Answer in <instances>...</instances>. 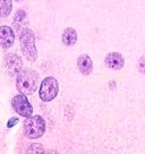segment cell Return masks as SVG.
I'll return each instance as SVG.
<instances>
[{"label":"cell","mask_w":145,"mask_h":154,"mask_svg":"<svg viewBox=\"0 0 145 154\" xmlns=\"http://www.w3.org/2000/svg\"><path fill=\"white\" fill-rule=\"evenodd\" d=\"M39 85V75L32 69H24L17 75L16 87L20 94L29 95L32 94Z\"/></svg>","instance_id":"obj_1"},{"label":"cell","mask_w":145,"mask_h":154,"mask_svg":"<svg viewBox=\"0 0 145 154\" xmlns=\"http://www.w3.org/2000/svg\"><path fill=\"white\" fill-rule=\"evenodd\" d=\"M20 43L22 52L29 61H35L38 58V51L35 48V35L29 29H23L20 34Z\"/></svg>","instance_id":"obj_2"},{"label":"cell","mask_w":145,"mask_h":154,"mask_svg":"<svg viewBox=\"0 0 145 154\" xmlns=\"http://www.w3.org/2000/svg\"><path fill=\"white\" fill-rule=\"evenodd\" d=\"M23 131L27 138H40L45 131V121L41 116H32L24 121Z\"/></svg>","instance_id":"obj_3"},{"label":"cell","mask_w":145,"mask_h":154,"mask_svg":"<svg viewBox=\"0 0 145 154\" xmlns=\"http://www.w3.org/2000/svg\"><path fill=\"white\" fill-rule=\"evenodd\" d=\"M59 92V84L58 81L52 76H49L44 78L41 86H40L39 95L40 99L44 102H50L57 96Z\"/></svg>","instance_id":"obj_4"},{"label":"cell","mask_w":145,"mask_h":154,"mask_svg":"<svg viewBox=\"0 0 145 154\" xmlns=\"http://www.w3.org/2000/svg\"><path fill=\"white\" fill-rule=\"evenodd\" d=\"M11 106L14 108V110L22 117H25V118L32 117L33 108L27 100V97L23 94H18V95L14 96L11 100Z\"/></svg>","instance_id":"obj_5"},{"label":"cell","mask_w":145,"mask_h":154,"mask_svg":"<svg viewBox=\"0 0 145 154\" xmlns=\"http://www.w3.org/2000/svg\"><path fill=\"white\" fill-rule=\"evenodd\" d=\"M4 65H5L6 72L9 75H18L23 70V61L20 56L16 53H8L4 58Z\"/></svg>","instance_id":"obj_6"},{"label":"cell","mask_w":145,"mask_h":154,"mask_svg":"<svg viewBox=\"0 0 145 154\" xmlns=\"http://www.w3.org/2000/svg\"><path fill=\"white\" fill-rule=\"evenodd\" d=\"M15 34L9 26H0V45L2 48L8 49L14 44Z\"/></svg>","instance_id":"obj_7"},{"label":"cell","mask_w":145,"mask_h":154,"mask_svg":"<svg viewBox=\"0 0 145 154\" xmlns=\"http://www.w3.org/2000/svg\"><path fill=\"white\" fill-rule=\"evenodd\" d=\"M104 63H106L108 68L118 70V69H121L124 67L125 60H124V57L119 52H110L109 54H106Z\"/></svg>","instance_id":"obj_8"},{"label":"cell","mask_w":145,"mask_h":154,"mask_svg":"<svg viewBox=\"0 0 145 154\" xmlns=\"http://www.w3.org/2000/svg\"><path fill=\"white\" fill-rule=\"evenodd\" d=\"M77 67L83 75H85V76L90 75L93 70L92 59L88 57L87 54H82L77 59Z\"/></svg>","instance_id":"obj_9"},{"label":"cell","mask_w":145,"mask_h":154,"mask_svg":"<svg viewBox=\"0 0 145 154\" xmlns=\"http://www.w3.org/2000/svg\"><path fill=\"white\" fill-rule=\"evenodd\" d=\"M77 42V32L72 27H67L63 33V43L66 47H72Z\"/></svg>","instance_id":"obj_10"},{"label":"cell","mask_w":145,"mask_h":154,"mask_svg":"<svg viewBox=\"0 0 145 154\" xmlns=\"http://www.w3.org/2000/svg\"><path fill=\"white\" fill-rule=\"evenodd\" d=\"M13 8L11 0H0V17H7Z\"/></svg>","instance_id":"obj_11"},{"label":"cell","mask_w":145,"mask_h":154,"mask_svg":"<svg viewBox=\"0 0 145 154\" xmlns=\"http://www.w3.org/2000/svg\"><path fill=\"white\" fill-rule=\"evenodd\" d=\"M26 19V15H25L24 10H17V13L15 15V18H14V24L16 25V29H20V25H23V22Z\"/></svg>","instance_id":"obj_12"},{"label":"cell","mask_w":145,"mask_h":154,"mask_svg":"<svg viewBox=\"0 0 145 154\" xmlns=\"http://www.w3.org/2000/svg\"><path fill=\"white\" fill-rule=\"evenodd\" d=\"M45 151L42 144H39V143H34L29 146L27 151H26V154H43V152Z\"/></svg>","instance_id":"obj_13"},{"label":"cell","mask_w":145,"mask_h":154,"mask_svg":"<svg viewBox=\"0 0 145 154\" xmlns=\"http://www.w3.org/2000/svg\"><path fill=\"white\" fill-rule=\"evenodd\" d=\"M137 68H138V72L145 75V54L140 58L138 63H137Z\"/></svg>","instance_id":"obj_14"},{"label":"cell","mask_w":145,"mask_h":154,"mask_svg":"<svg viewBox=\"0 0 145 154\" xmlns=\"http://www.w3.org/2000/svg\"><path fill=\"white\" fill-rule=\"evenodd\" d=\"M17 122H18V118H17V117H13V118H10L9 120H8V122H7V127H8V128H13Z\"/></svg>","instance_id":"obj_15"},{"label":"cell","mask_w":145,"mask_h":154,"mask_svg":"<svg viewBox=\"0 0 145 154\" xmlns=\"http://www.w3.org/2000/svg\"><path fill=\"white\" fill-rule=\"evenodd\" d=\"M43 154H59L57 151H54V149H47V151H44Z\"/></svg>","instance_id":"obj_16"},{"label":"cell","mask_w":145,"mask_h":154,"mask_svg":"<svg viewBox=\"0 0 145 154\" xmlns=\"http://www.w3.org/2000/svg\"><path fill=\"white\" fill-rule=\"evenodd\" d=\"M16 1H22V0H16Z\"/></svg>","instance_id":"obj_17"}]
</instances>
